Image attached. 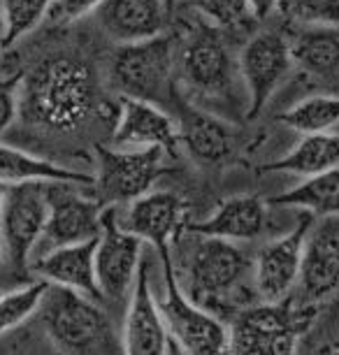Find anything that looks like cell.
<instances>
[{"mask_svg": "<svg viewBox=\"0 0 339 355\" xmlns=\"http://www.w3.org/2000/svg\"><path fill=\"white\" fill-rule=\"evenodd\" d=\"M172 263L182 291L223 323H228L237 311L261 302L256 291H249V281H254V260L239 249L237 242L182 230L172 242Z\"/></svg>", "mask_w": 339, "mask_h": 355, "instance_id": "1", "label": "cell"}, {"mask_svg": "<svg viewBox=\"0 0 339 355\" xmlns=\"http://www.w3.org/2000/svg\"><path fill=\"white\" fill-rule=\"evenodd\" d=\"M49 132H77L101 110V84L89 61L70 53L33 68L19 96V110Z\"/></svg>", "mask_w": 339, "mask_h": 355, "instance_id": "2", "label": "cell"}, {"mask_svg": "<svg viewBox=\"0 0 339 355\" xmlns=\"http://www.w3.org/2000/svg\"><path fill=\"white\" fill-rule=\"evenodd\" d=\"M35 318L46 341L61 355H123L101 302L82 293L49 286Z\"/></svg>", "mask_w": 339, "mask_h": 355, "instance_id": "3", "label": "cell"}, {"mask_svg": "<svg viewBox=\"0 0 339 355\" xmlns=\"http://www.w3.org/2000/svg\"><path fill=\"white\" fill-rule=\"evenodd\" d=\"M177 79L193 98L228 105L232 112H247L249 98L239 75L237 58L218 33L202 28L191 33L177 49ZM247 91V89H244Z\"/></svg>", "mask_w": 339, "mask_h": 355, "instance_id": "4", "label": "cell"}, {"mask_svg": "<svg viewBox=\"0 0 339 355\" xmlns=\"http://www.w3.org/2000/svg\"><path fill=\"white\" fill-rule=\"evenodd\" d=\"M321 309L290 300L256 302L237 311L228 323V355H297L302 337Z\"/></svg>", "mask_w": 339, "mask_h": 355, "instance_id": "5", "label": "cell"}, {"mask_svg": "<svg viewBox=\"0 0 339 355\" xmlns=\"http://www.w3.org/2000/svg\"><path fill=\"white\" fill-rule=\"evenodd\" d=\"M177 44L172 35L116 44L107 58V84L119 98L147 100L161 107L177 93Z\"/></svg>", "mask_w": 339, "mask_h": 355, "instance_id": "6", "label": "cell"}, {"mask_svg": "<svg viewBox=\"0 0 339 355\" xmlns=\"http://www.w3.org/2000/svg\"><path fill=\"white\" fill-rule=\"evenodd\" d=\"M98 174L93 177L98 205L116 207L147 196L161 174L168 172L163 158L165 151L158 146L149 149H116V146H96Z\"/></svg>", "mask_w": 339, "mask_h": 355, "instance_id": "7", "label": "cell"}, {"mask_svg": "<svg viewBox=\"0 0 339 355\" xmlns=\"http://www.w3.org/2000/svg\"><path fill=\"white\" fill-rule=\"evenodd\" d=\"M82 189L86 186L63 182L46 184L49 216H46L44 230L35 244L33 258L42 256L46 251L61 249V246L98 239L103 223V207L98 205L96 198L84 196Z\"/></svg>", "mask_w": 339, "mask_h": 355, "instance_id": "8", "label": "cell"}, {"mask_svg": "<svg viewBox=\"0 0 339 355\" xmlns=\"http://www.w3.org/2000/svg\"><path fill=\"white\" fill-rule=\"evenodd\" d=\"M165 297L161 313L168 325L170 339H175L189 355H223L228 353V325L211 311L202 309L182 291L175 267L163 270Z\"/></svg>", "mask_w": 339, "mask_h": 355, "instance_id": "9", "label": "cell"}, {"mask_svg": "<svg viewBox=\"0 0 339 355\" xmlns=\"http://www.w3.org/2000/svg\"><path fill=\"white\" fill-rule=\"evenodd\" d=\"M49 216L46 184H15L8 186L3 211H0V242H3L5 265L26 270L33 251Z\"/></svg>", "mask_w": 339, "mask_h": 355, "instance_id": "10", "label": "cell"}, {"mask_svg": "<svg viewBox=\"0 0 339 355\" xmlns=\"http://www.w3.org/2000/svg\"><path fill=\"white\" fill-rule=\"evenodd\" d=\"M339 293V216H325L309 227L300 274L290 300L300 306L323 309Z\"/></svg>", "mask_w": 339, "mask_h": 355, "instance_id": "11", "label": "cell"}, {"mask_svg": "<svg viewBox=\"0 0 339 355\" xmlns=\"http://www.w3.org/2000/svg\"><path fill=\"white\" fill-rule=\"evenodd\" d=\"M237 65L249 98V121L265 110L275 91L295 68L293 56H290V42L277 31H261L251 35L239 51Z\"/></svg>", "mask_w": 339, "mask_h": 355, "instance_id": "12", "label": "cell"}, {"mask_svg": "<svg viewBox=\"0 0 339 355\" xmlns=\"http://www.w3.org/2000/svg\"><path fill=\"white\" fill-rule=\"evenodd\" d=\"M142 256V239L121 225L116 207H105L101 234L96 239V279L103 300H121L132 291Z\"/></svg>", "mask_w": 339, "mask_h": 355, "instance_id": "13", "label": "cell"}, {"mask_svg": "<svg viewBox=\"0 0 339 355\" xmlns=\"http://www.w3.org/2000/svg\"><path fill=\"white\" fill-rule=\"evenodd\" d=\"M309 211H297L293 230L263 244L254 258V288L261 302H281L293 293L300 274L304 239L314 225Z\"/></svg>", "mask_w": 339, "mask_h": 355, "instance_id": "14", "label": "cell"}, {"mask_svg": "<svg viewBox=\"0 0 339 355\" xmlns=\"http://www.w3.org/2000/svg\"><path fill=\"white\" fill-rule=\"evenodd\" d=\"M186 202L177 193L170 191H149L147 196L132 200L121 225L128 232L137 234L144 244H151L158 253L163 270L175 267L172 263V242L179 237L184 227Z\"/></svg>", "mask_w": 339, "mask_h": 355, "instance_id": "15", "label": "cell"}, {"mask_svg": "<svg viewBox=\"0 0 339 355\" xmlns=\"http://www.w3.org/2000/svg\"><path fill=\"white\" fill-rule=\"evenodd\" d=\"M170 344V332L165 325L154 293L149 284V263L142 258L137 277L132 284L130 304L125 309L121 353L123 355H165Z\"/></svg>", "mask_w": 339, "mask_h": 355, "instance_id": "16", "label": "cell"}, {"mask_svg": "<svg viewBox=\"0 0 339 355\" xmlns=\"http://www.w3.org/2000/svg\"><path fill=\"white\" fill-rule=\"evenodd\" d=\"M112 146H116V149L158 146L165 153H175L179 146L177 123L163 107L154 103L135 98H119Z\"/></svg>", "mask_w": 339, "mask_h": 355, "instance_id": "17", "label": "cell"}, {"mask_svg": "<svg viewBox=\"0 0 339 355\" xmlns=\"http://www.w3.org/2000/svg\"><path fill=\"white\" fill-rule=\"evenodd\" d=\"M172 105L177 110V139L189 151V156L195 163L207 167L225 163L232 153V135L228 123L218 114L189 105L179 98V93H175Z\"/></svg>", "mask_w": 339, "mask_h": 355, "instance_id": "18", "label": "cell"}, {"mask_svg": "<svg viewBox=\"0 0 339 355\" xmlns=\"http://www.w3.org/2000/svg\"><path fill=\"white\" fill-rule=\"evenodd\" d=\"M91 17L114 44H132L161 35L170 12L165 0H103Z\"/></svg>", "mask_w": 339, "mask_h": 355, "instance_id": "19", "label": "cell"}, {"mask_svg": "<svg viewBox=\"0 0 339 355\" xmlns=\"http://www.w3.org/2000/svg\"><path fill=\"white\" fill-rule=\"evenodd\" d=\"M28 267L44 284L68 288L103 302V293L96 279V239L46 251L33 258Z\"/></svg>", "mask_w": 339, "mask_h": 355, "instance_id": "20", "label": "cell"}, {"mask_svg": "<svg viewBox=\"0 0 339 355\" xmlns=\"http://www.w3.org/2000/svg\"><path fill=\"white\" fill-rule=\"evenodd\" d=\"M270 225V205L258 196H232L216 207L205 220H189L182 230L218 237L228 242H251L261 237Z\"/></svg>", "mask_w": 339, "mask_h": 355, "instance_id": "21", "label": "cell"}, {"mask_svg": "<svg viewBox=\"0 0 339 355\" xmlns=\"http://www.w3.org/2000/svg\"><path fill=\"white\" fill-rule=\"evenodd\" d=\"M79 184V186H93V174L70 170L65 165H58L54 160L35 156L31 151H24L19 146L0 142V184Z\"/></svg>", "mask_w": 339, "mask_h": 355, "instance_id": "22", "label": "cell"}, {"mask_svg": "<svg viewBox=\"0 0 339 355\" xmlns=\"http://www.w3.org/2000/svg\"><path fill=\"white\" fill-rule=\"evenodd\" d=\"M339 167V132H311L302 135V139L286 156L272 163H265L256 172L261 174H295V177H316Z\"/></svg>", "mask_w": 339, "mask_h": 355, "instance_id": "23", "label": "cell"}, {"mask_svg": "<svg viewBox=\"0 0 339 355\" xmlns=\"http://www.w3.org/2000/svg\"><path fill=\"white\" fill-rule=\"evenodd\" d=\"M290 42L293 65L314 77H330L339 72V28L311 26L302 28Z\"/></svg>", "mask_w": 339, "mask_h": 355, "instance_id": "24", "label": "cell"}, {"mask_svg": "<svg viewBox=\"0 0 339 355\" xmlns=\"http://www.w3.org/2000/svg\"><path fill=\"white\" fill-rule=\"evenodd\" d=\"M268 205L309 211L314 218L339 216V167H332L316 177H307L295 189L268 198Z\"/></svg>", "mask_w": 339, "mask_h": 355, "instance_id": "25", "label": "cell"}, {"mask_svg": "<svg viewBox=\"0 0 339 355\" xmlns=\"http://www.w3.org/2000/svg\"><path fill=\"white\" fill-rule=\"evenodd\" d=\"M279 123L288 125L300 135L332 130L339 123V96H311L277 116Z\"/></svg>", "mask_w": 339, "mask_h": 355, "instance_id": "26", "label": "cell"}, {"mask_svg": "<svg viewBox=\"0 0 339 355\" xmlns=\"http://www.w3.org/2000/svg\"><path fill=\"white\" fill-rule=\"evenodd\" d=\"M46 288H49V284L37 279L19 288H12V291H3V295H0V339L15 334L28 320L35 318Z\"/></svg>", "mask_w": 339, "mask_h": 355, "instance_id": "27", "label": "cell"}, {"mask_svg": "<svg viewBox=\"0 0 339 355\" xmlns=\"http://www.w3.org/2000/svg\"><path fill=\"white\" fill-rule=\"evenodd\" d=\"M49 10L51 0H0V15L5 24L3 46H12L31 35L44 19H49Z\"/></svg>", "mask_w": 339, "mask_h": 355, "instance_id": "28", "label": "cell"}, {"mask_svg": "<svg viewBox=\"0 0 339 355\" xmlns=\"http://www.w3.org/2000/svg\"><path fill=\"white\" fill-rule=\"evenodd\" d=\"M277 12L288 24L311 28V26H337L339 28V0H279Z\"/></svg>", "mask_w": 339, "mask_h": 355, "instance_id": "29", "label": "cell"}, {"mask_svg": "<svg viewBox=\"0 0 339 355\" xmlns=\"http://www.w3.org/2000/svg\"><path fill=\"white\" fill-rule=\"evenodd\" d=\"M214 28H242L251 21L247 0H179Z\"/></svg>", "mask_w": 339, "mask_h": 355, "instance_id": "30", "label": "cell"}, {"mask_svg": "<svg viewBox=\"0 0 339 355\" xmlns=\"http://www.w3.org/2000/svg\"><path fill=\"white\" fill-rule=\"evenodd\" d=\"M297 355H339V313H332L328 323L316 318L311 330L302 337Z\"/></svg>", "mask_w": 339, "mask_h": 355, "instance_id": "31", "label": "cell"}, {"mask_svg": "<svg viewBox=\"0 0 339 355\" xmlns=\"http://www.w3.org/2000/svg\"><path fill=\"white\" fill-rule=\"evenodd\" d=\"M103 0H51L49 19L58 24H75L79 19L91 17Z\"/></svg>", "mask_w": 339, "mask_h": 355, "instance_id": "32", "label": "cell"}, {"mask_svg": "<svg viewBox=\"0 0 339 355\" xmlns=\"http://www.w3.org/2000/svg\"><path fill=\"white\" fill-rule=\"evenodd\" d=\"M19 116V82L0 79V137L15 125Z\"/></svg>", "mask_w": 339, "mask_h": 355, "instance_id": "33", "label": "cell"}, {"mask_svg": "<svg viewBox=\"0 0 339 355\" xmlns=\"http://www.w3.org/2000/svg\"><path fill=\"white\" fill-rule=\"evenodd\" d=\"M247 8H249L251 19L265 21V19H270L277 12L279 0H247Z\"/></svg>", "mask_w": 339, "mask_h": 355, "instance_id": "34", "label": "cell"}, {"mask_svg": "<svg viewBox=\"0 0 339 355\" xmlns=\"http://www.w3.org/2000/svg\"><path fill=\"white\" fill-rule=\"evenodd\" d=\"M0 355H40V353H33L28 348L17 344H5V339H0Z\"/></svg>", "mask_w": 339, "mask_h": 355, "instance_id": "35", "label": "cell"}, {"mask_svg": "<svg viewBox=\"0 0 339 355\" xmlns=\"http://www.w3.org/2000/svg\"><path fill=\"white\" fill-rule=\"evenodd\" d=\"M165 355H189V353H186V351H184V348H182V346H179V344H177V341H175V339H170V344H168V348H165Z\"/></svg>", "mask_w": 339, "mask_h": 355, "instance_id": "36", "label": "cell"}, {"mask_svg": "<svg viewBox=\"0 0 339 355\" xmlns=\"http://www.w3.org/2000/svg\"><path fill=\"white\" fill-rule=\"evenodd\" d=\"M5 196H8V184H0V211H3V205H5Z\"/></svg>", "mask_w": 339, "mask_h": 355, "instance_id": "37", "label": "cell"}, {"mask_svg": "<svg viewBox=\"0 0 339 355\" xmlns=\"http://www.w3.org/2000/svg\"><path fill=\"white\" fill-rule=\"evenodd\" d=\"M177 5H179V0H165V8H168L170 15H172V12H175Z\"/></svg>", "mask_w": 339, "mask_h": 355, "instance_id": "38", "label": "cell"}, {"mask_svg": "<svg viewBox=\"0 0 339 355\" xmlns=\"http://www.w3.org/2000/svg\"><path fill=\"white\" fill-rule=\"evenodd\" d=\"M3 35H5V24H3V15H0V42H3Z\"/></svg>", "mask_w": 339, "mask_h": 355, "instance_id": "39", "label": "cell"}, {"mask_svg": "<svg viewBox=\"0 0 339 355\" xmlns=\"http://www.w3.org/2000/svg\"><path fill=\"white\" fill-rule=\"evenodd\" d=\"M5 265V253H3V242H0V267Z\"/></svg>", "mask_w": 339, "mask_h": 355, "instance_id": "40", "label": "cell"}, {"mask_svg": "<svg viewBox=\"0 0 339 355\" xmlns=\"http://www.w3.org/2000/svg\"><path fill=\"white\" fill-rule=\"evenodd\" d=\"M0 56H3V42H0Z\"/></svg>", "mask_w": 339, "mask_h": 355, "instance_id": "41", "label": "cell"}, {"mask_svg": "<svg viewBox=\"0 0 339 355\" xmlns=\"http://www.w3.org/2000/svg\"><path fill=\"white\" fill-rule=\"evenodd\" d=\"M0 295H3V288H0Z\"/></svg>", "mask_w": 339, "mask_h": 355, "instance_id": "42", "label": "cell"}, {"mask_svg": "<svg viewBox=\"0 0 339 355\" xmlns=\"http://www.w3.org/2000/svg\"><path fill=\"white\" fill-rule=\"evenodd\" d=\"M223 355H228V353H223Z\"/></svg>", "mask_w": 339, "mask_h": 355, "instance_id": "43", "label": "cell"}]
</instances>
